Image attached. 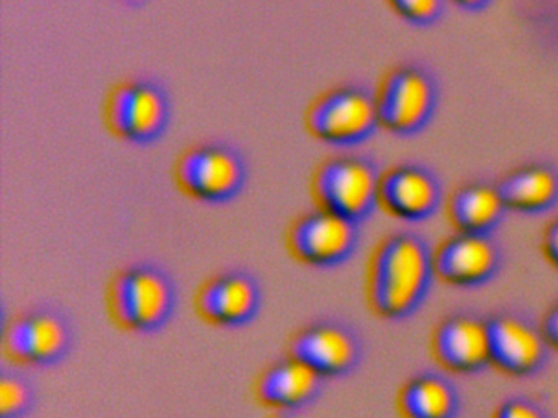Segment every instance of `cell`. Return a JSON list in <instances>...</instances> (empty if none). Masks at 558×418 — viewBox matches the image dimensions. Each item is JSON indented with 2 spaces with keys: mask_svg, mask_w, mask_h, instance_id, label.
Instances as JSON below:
<instances>
[{
  "mask_svg": "<svg viewBox=\"0 0 558 418\" xmlns=\"http://www.w3.org/2000/svg\"><path fill=\"white\" fill-rule=\"evenodd\" d=\"M436 278L434 250L426 238L408 231L388 234L368 260V307L380 319H408L423 306Z\"/></svg>",
  "mask_w": 558,
  "mask_h": 418,
  "instance_id": "obj_1",
  "label": "cell"
},
{
  "mask_svg": "<svg viewBox=\"0 0 558 418\" xmlns=\"http://www.w3.org/2000/svg\"><path fill=\"white\" fill-rule=\"evenodd\" d=\"M106 304L119 329L155 333L174 316L178 290L168 271L143 261L129 265L110 278Z\"/></svg>",
  "mask_w": 558,
  "mask_h": 418,
  "instance_id": "obj_2",
  "label": "cell"
},
{
  "mask_svg": "<svg viewBox=\"0 0 558 418\" xmlns=\"http://www.w3.org/2000/svg\"><path fill=\"white\" fill-rule=\"evenodd\" d=\"M381 176L384 172L371 157H332L313 173V198L319 208L361 224L380 206Z\"/></svg>",
  "mask_w": 558,
  "mask_h": 418,
  "instance_id": "obj_3",
  "label": "cell"
},
{
  "mask_svg": "<svg viewBox=\"0 0 558 418\" xmlns=\"http://www.w3.org/2000/svg\"><path fill=\"white\" fill-rule=\"evenodd\" d=\"M305 126L315 139L352 147L371 139L378 127L377 95L364 85H339L316 97L305 113Z\"/></svg>",
  "mask_w": 558,
  "mask_h": 418,
  "instance_id": "obj_4",
  "label": "cell"
},
{
  "mask_svg": "<svg viewBox=\"0 0 558 418\" xmlns=\"http://www.w3.org/2000/svg\"><path fill=\"white\" fill-rule=\"evenodd\" d=\"M380 127L398 137L423 133L439 107L436 75L420 64H401L391 69L377 91Z\"/></svg>",
  "mask_w": 558,
  "mask_h": 418,
  "instance_id": "obj_5",
  "label": "cell"
},
{
  "mask_svg": "<svg viewBox=\"0 0 558 418\" xmlns=\"http://www.w3.org/2000/svg\"><path fill=\"white\" fill-rule=\"evenodd\" d=\"M110 133L132 144H151L168 130L171 100L158 82L130 78L110 88L104 103Z\"/></svg>",
  "mask_w": 558,
  "mask_h": 418,
  "instance_id": "obj_6",
  "label": "cell"
},
{
  "mask_svg": "<svg viewBox=\"0 0 558 418\" xmlns=\"http://www.w3.org/2000/svg\"><path fill=\"white\" fill-rule=\"evenodd\" d=\"M246 179L243 156L223 143L195 144L174 163V180L181 192L208 205H221L236 198Z\"/></svg>",
  "mask_w": 558,
  "mask_h": 418,
  "instance_id": "obj_7",
  "label": "cell"
},
{
  "mask_svg": "<svg viewBox=\"0 0 558 418\" xmlns=\"http://www.w3.org/2000/svg\"><path fill=\"white\" fill-rule=\"evenodd\" d=\"M73 343V323L53 306H35L17 314L2 336L11 361L35 368L60 365L70 355Z\"/></svg>",
  "mask_w": 558,
  "mask_h": 418,
  "instance_id": "obj_8",
  "label": "cell"
},
{
  "mask_svg": "<svg viewBox=\"0 0 558 418\" xmlns=\"http://www.w3.org/2000/svg\"><path fill=\"white\" fill-rule=\"evenodd\" d=\"M361 224L325 208L300 216L287 232V247L300 261L315 268L345 263L357 250Z\"/></svg>",
  "mask_w": 558,
  "mask_h": 418,
  "instance_id": "obj_9",
  "label": "cell"
},
{
  "mask_svg": "<svg viewBox=\"0 0 558 418\" xmlns=\"http://www.w3.org/2000/svg\"><path fill=\"white\" fill-rule=\"evenodd\" d=\"M492 366L511 378H532L545 368L550 345L541 323L515 309L488 317Z\"/></svg>",
  "mask_w": 558,
  "mask_h": 418,
  "instance_id": "obj_10",
  "label": "cell"
},
{
  "mask_svg": "<svg viewBox=\"0 0 558 418\" xmlns=\"http://www.w3.org/2000/svg\"><path fill=\"white\" fill-rule=\"evenodd\" d=\"M289 355L325 379L344 378L361 365L364 343L354 327L325 319L299 330L290 340Z\"/></svg>",
  "mask_w": 558,
  "mask_h": 418,
  "instance_id": "obj_11",
  "label": "cell"
},
{
  "mask_svg": "<svg viewBox=\"0 0 558 418\" xmlns=\"http://www.w3.org/2000/svg\"><path fill=\"white\" fill-rule=\"evenodd\" d=\"M437 365L456 374H478L492 366L488 317L469 310L440 320L430 340Z\"/></svg>",
  "mask_w": 558,
  "mask_h": 418,
  "instance_id": "obj_12",
  "label": "cell"
},
{
  "mask_svg": "<svg viewBox=\"0 0 558 418\" xmlns=\"http://www.w3.org/2000/svg\"><path fill=\"white\" fill-rule=\"evenodd\" d=\"M502 250L493 234L457 232L434 250L436 274L457 287H480L498 276Z\"/></svg>",
  "mask_w": 558,
  "mask_h": 418,
  "instance_id": "obj_13",
  "label": "cell"
},
{
  "mask_svg": "<svg viewBox=\"0 0 558 418\" xmlns=\"http://www.w3.org/2000/svg\"><path fill=\"white\" fill-rule=\"evenodd\" d=\"M263 304L259 281L243 270L208 278L195 294V310L211 325L243 327L253 322Z\"/></svg>",
  "mask_w": 558,
  "mask_h": 418,
  "instance_id": "obj_14",
  "label": "cell"
},
{
  "mask_svg": "<svg viewBox=\"0 0 558 418\" xmlns=\"http://www.w3.org/2000/svg\"><path fill=\"white\" fill-rule=\"evenodd\" d=\"M442 199L439 176L420 163L391 167L381 176L380 206L401 221H427L439 211Z\"/></svg>",
  "mask_w": 558,
  "mask_h": 418,
  "instance_id": "obj_15",
  "label": "cell"
},
{
  "mask_svg": "<svg viewBox=\"0 0 558 418\" xmlns=\"http://www.w3.org/2000/svg\"><path fill=\"white\" fill-rule=\"evenodd\" d=\"M326 379L292 355L264 369L254 385L259 404L277 411H295L318 398Z\"/></svg>",
  "mask_w": 558,
  "mask_h": 418,
  "instance_id": "obj_16",
  "label": "cell"
},
{
  "mask_svg": "<svg viewBox=\"0 0 558 418\" xmlns=\"http://www.w3.org/2000/svg\"><path fill=\"white\" fill-rule=\"evenodd\" d=\"M508 211L537 216L558 205V169L548 162H532L512 170L498 182Z\"/></svg>",
  "mask_w": 558,
  "mask_h": 418,
  "instance_id": "obj_17",
  "label": "cell"
},
{
  "mask_svg": "<svg viewBox=\"0 0 558 418\" xmlns=\"http://www.w3.org/2000/svg\"><path fill=\"white\" fill-rule=\"evenodd\" d=\"M508 208L498 183L470 182L450 196L447 214L457 232L493 234L501 225Z\"/></svg>",
  "mask_w": 558,
  "mask_h": 418,
  "instance_id": "obj_18",
  "label": "cell"
},
{
  "mask_svg": "<svg viewBox=\"0 0 558 418\" xmlns=\"http://www.w3.org/2000/svg\"><path fill=\"white\" fill-rule=\"evenodd\" d=\"M397 407L401 418H457L459 389L439 372L423 371L401 385Z\"/></svg>",
  "mask_w": 558,
  "mask_h": 418,
  "instance_id": "obj_19",
  "label": "cell"
},
{
  "mask_svg": "<svg viewBox=\"0 0 558 418\" xmlns=\"http://www.w3.org/2000/svg\"><path fill=\"white\" fill-rule=\"evenodd\" d=\"M37 392L31 379L17 371L0 372V418H25L34 410Z\"/></svg>",
  "mask_w": 558,
  "mask_h": 418,
  "instance_id": "obj_20",
  "label": "cell"
},
{
  "mask_svg": "<svg viewBox=\"0 0 558 418\" xmlns=\"http://www.w3.org/2000/svg\"><path fill=\"white\" fill-rule=\"evenodd\" d=\"M401 20L417 28L436 25L446 12V0H387Z\"/></svg>",
  "mask_w": 558,
  "mask_h": 418,
  "instance_id": "obj_21",
  "label": "cell"
},
{
  "mask_svg": "<svg viewBox=\"0 0 558 418\" xmlns=\"http://www.w3.org/2000/svg\"><path fill=\"white\" fill-rule=\"evenodd\" d=\"M492 418H550L547 411L527 397H511L502 402Z\"/></svg>",
  "mask_w": 558,
  "mask_h": 418,
  "instance_id": "obj_22",
  "label": "cell"
},
{
  "mask_svg": "<svg viewBox=\"0 0 558 418\" xmlns=\"http://www.w3.org/2000/svg\"><path fill=\"white\" fill-rule=\"evenodd\" d=\"M542 251L548 263L558 270V218L545 228L542 235Z\"/></svg>",
  "mask_w": 558,
  "mask_h": 418,
  "instance_id": "obj_23",
  "label": "cell"
},
{
  "mask_svg": "<svg viewBox=\"0 0 558 418\" xmlns=\"http://www.w3.org/2000/svg\"><path fill=\"white\" fill-rule=\"evenodd\" d=\"M541 325L550 348L558 349V303L545 312Z\"/></svg>",
  "mask_w": 558,
  "mask_h": 418,
  "instance_id": "obj_24",
  "label": "cell"
},
{
  "mask_svg": "<svg viewBox=\"0 0 558 418\" xmlns=\"http://www.w3.org/2000/svg\"><path fill=\"white\" fill-rule=\"evenodd\" d=\"M450 2L459 7L460 10H463V12L476 13L488 9L493 0H450Z\"/></svg>",
  "mask_w": 558,
  "mask_h": 418,
  "instance_id": "obj_25",
  "label": "cell"
},
{
  "mask_svg": "<svg viewBox=\"0 0 558 418\" xmlns=\"http://www.w3.org/2000/svg\"><path fill=\"white\" fill-rule=\"evenodd\" d=\"M130 2H132V0H130Z\"/></svg>",
  "mask_w": 558,
  "mask_h": 418,
  "instance_id": "obj_26",
  "label": "cell"
}]
</instances>
